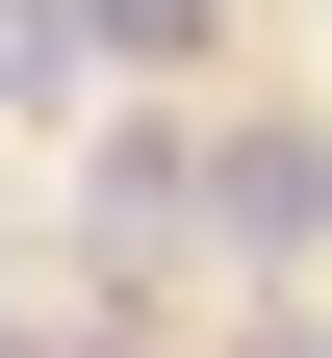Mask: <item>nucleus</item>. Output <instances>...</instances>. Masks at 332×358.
<instances>
[{
    "instance_id": "f257e3e1",
    "label": "nucleus",
    "mask_w": 332,
    "mask_h": 358,
    "mask_svg": "<svg viewBox=\"0 0 332 358\" xmlns=\"http://www.w3.org/2000/svg\"><path fill=\"white\" fill-rule=\"evenodd\" d=\"M205 231L230 256H307L332 231V128H230V154H205Z\"/></svg>"
},
{
    "instance_id": "7ed1b4c3",
    "label": "nucleus",
    "mask_w": 332,
    "mask_h": 358,
    "mask_svg": "<svg viewBox=\"0 0 332 358\" xmlns=\"http://www.w3.org/2000/svg\"><path fill=\"white\" fill-rule=\"evenodd\" d=\"M205 52V0H103V77H179Z\"/></svg>"
},
{
    "instance_id": "f03ea898",
    "label": "nucleus",
    "mask_w": 332,
    "mask_h": 358,
    "mask_svg": "<svg viewBox=\"0 0 332 358\" xmlns=\"http://www.w3.org/2000/svg\"><path fill=\"white\" fill-rule=\"evenodd\" d=\"M103 77V0H0V103H77Z\"/></svg>"
}]
</instances>
